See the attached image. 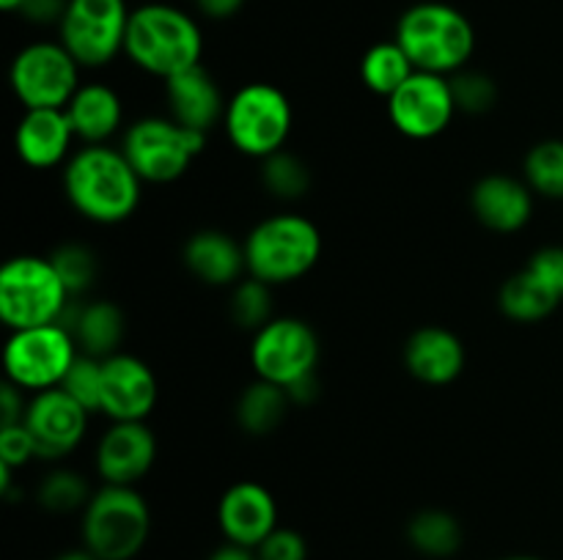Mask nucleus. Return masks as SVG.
<instances>
[{
  "mask_svg": "<svg viewBox=\"0 0 563 560\" xmlns=\"http://www.w3.org/2000/svg\"><path fill=\"white\" fill-rule=\"evenodd\" d=\"M64 192L80 217L97 225H119L137 212L143 179L121 148L99 143L80 146L64 165Z\"/></svg>",
  "mask_w": 563,
  "mask_h": 560,
  "instance_id": "nucleus-1",
  "label": "nucleus"
},
{
  "mask_svg": "<svg viewBox=\"0 0 563 560\" xmlns=\"http://www.w3.org/2000/svg\"><path fill=\"white\" fill-rule=\"evenodd\" d=\"M124 55L146 75L170 80L201 64L203 33L187 11L170 3H143L132 9Z\"/></svg>",
  "mask_w": 563,
  "mask_h": 560,
  "instance_id": "nucleus-2",
  "label": "nucleus"
},
{
  "mask_svg": "<svg viewBox=\"0 0 563 560\" xmlns=\"http://www.w3.org/2000/svg\"><path fill=\"white\" fill-rule=\"evenodd\" d=\"M396 42L418 71L451 77L462 71L476 49V31L460 9L438 0L416 3L396 22Z\"/></svg>",
  "mask_w": 563,
  "mask_h": 560,
  "instance_id": "nucleus-3",
  "label": "nucleus"
},
{
  "mask_svg": "<svg viewBox=\"0 0 563 560\" xmlns=\"http://www.w3.org/2000/svg\"><path fill=\"white\" fill-rule=\"evenodd\" d=\"M242 245L247 275L273 289L306 278L322 258V234L317 223L295 212L264 217L247 231Z\"/></svg>",
  "mask_w": 563,
  "mask_h": 560,
  "instance_id": "nucleus-4",
  "label": "nucleus"
},
{
  "mask_svg": "<svg viewBox=\"0 0 563 560\" xmlns=\"http://www.w3.org/2000/svg\"><path fill=\"white\" fill-rule=\"evenodd\" d=\"M152 536V511L135 486H102L80 511V538L99 560H132Z\"/></svg>",
  "mask_w": 563,
  "mask_h": 560,
  "instance_id": "nucleus-5",
  "label": "nucleus"
},
{
  "mask_svg": "<svg viewBox=\"0 0 563 560\" xmlns=\"http://www.w3.org/2000/svg\"><path fill=\"white\" fill-rule=\"evenodd\" d=\"M207 148V135L187 130L170 115H146L126 126L121 152L143 184H170L190 170Z\"/></svg>",
  "mask_w": 563,
  "mask_h": 560,
  "instance_id": "nucleus-6",
  "label": "nucleus"
},
{
  "mask_svg": "<svg viewBox=\"0 0 563 560\" xmlns=\"http://www.w3.org/2000/svg\"><path fill=\"white\" fill-rule=\"evenodd\" d=\"M291 126L295 110L289 97L273 82H247L225 104V137L245 157L264 159L286 148Z\"/></svg>",
  "mask_w": 563,
  "mask_h": 560,
  "instance_id": "nucleus-7",
  "label": "nucleus"
},
{
  "mask_svg": "<svg viewBox=\"0 0 563 560\" xmlns=\"http://www.w3.org/2000/svg\"><path fill=\"white\" fill-rule=\"evenodd\" d=\"M69 300L49 258L14 256L0 269V322L9 333L58 324Z\"/></svg>",
  "mask_w": 563,
  "mask_h": 560,
  "instance_id": "nucleus-8",
  "label": "nucleus"
},
{
  "mask_svg": "<svg viewBox=\"0 0 563 560\" xmlns=\"http://www.w3.org/2000/svg\"><path fill=\"white\" fill-rule=\"evenodd\" d=\"M77 355L80 349H77L75 338L60 324L14 329L3 346L5 382L16 384L31 395L60 388L69 368L75 366Z\"/></svg>",
  "mask_w": 563,
  "mask_h": 560,
  "instance_id": "nucleus-9",
  "label": "nucleus"
},
{
  "mask_svg": "<svg viewBox=\"0 0 563 560\" xmlns=\"http://www.w3.org/2000/svg\"><path fill=\"white\" fill-rule=\"evenodd\" d=\"M130 14L126 0H69L58 42L82 69H102L124 53Z\"/></svg>",
  "mask_w": 563,
  "mask_h": 560,
  "instance_id": "nucleus-10",
  "label": "nucleus"
},
{
  "mask_svg": "<svg viewBox=\"0 0 563 560\" xmlns=\"http://www.w3.org/2000/svg\"><path fill=\"white\" fill-rule=\"evenodd\" d=\"M80 69L60 42H33L11 60L9 82L25 110L66 108L82 86Z\"/></svg>",
  "mask_w": 563,
  "mask_h": 560,
  "instance_id": "nucleus-11",
  "label": "nucleus"
},
{
  "mask_svg": "<svg viewBox=\"0 0 563 560\" xmlns=\"http://www.w3.org/2000/svg\"><path fill=\"white\" fill-rule=\"evenodd\" d=\"M319 335L306 318L275 316L253 333L251 366L256 379L289 388L297 379L317 373Z\"/></svg>",
  "mask_w": 563,
  "mask_h": 560,
  "instance_id": "nucleus-12",
  "label": "nucleus"
},
{
  "mask_svg": "<svg viewBox=\"0 0 563 560\" xmlns=\"http://www.w3.org/2000/svg\"><path fill=\"white\" fill-rule=\"evenodd\" d=\"M563 302V247H542L498 291V307L517 324L553 316Z\"/></svg>",
  "mask_w": 563,
  "mask_h": 560,
  "instance_id": "nucleus-13",
  "label": "nucleus"
},
{
  "mask_svg": "<svg viewBox=\"0 0 563 560\" xmlns=\"http://www.w3.org/2000/svg\"><path fill=\"white\" fill-rule=\"evenodd\" d=\"M390 124L410 141H432L443 135L460 113L451 93V80L432 71H416L394 97L385 99Z\"/></svg>",
  "mask_w": 563,
  "mask_h": 560,
  "instance_id": "nucleus-14",
  "label": "nucleus"
},
{
  "mask_svg": "<svg viewBox=\"0 0 563 560\" xmlns=\"http://www.w3.org/2000/svg\"><path fill=\"white\" fill-rule=\"evenodd\" d=\"M88 415L91 412L82 410L64 388H53L31 395L22 423L31 432L38 459L60 461L86 439Z\"/></svg>",
  "mask_w": 563,
  "mask_h": 560,
  "instance_id": "nucleus-15",
  "label": "nucleus"
},
{
  "mask_svg": "<svg viewBox=\"0 0 563 560\" xmlns=\"http://www.w3.org/2000/svg\"><path fill=\"white\" fill-rule=\"evenodd\" d=\"M157 461V437L146 421L110 423L93 450L97 478L108 486H137Z\"/></svg>",
  "mask_w": 563,
  "mask_h": 560,
  "instance_id": "nucleus-16",
  "label": "nucleus"
},
{
  "mask_svg": "<svg viewBox=\"0 0 563 560\" xmlns=\"http://www.w3.org/2000/svg\"><path fill=\"white\" fill-rule=\"evenodd\" d=\"M159 399V384L152 366L141 357L119 355L102 360V412L110 423L148 421Z\"/></svg>",
  "mask_w": 563,
  "mask_h": 560,
  "instance_id": "nucleus-17",
  "label": "nucleus"
},
{
  "mask_svg": "<svg viewBox=\"0 0 563 560\" xmlns=\"http://www.w3.org/2000/svg\"><path fill=\"white\" fill-rule=\"evenodd\" d=\"M218 525L229 544L256 549L278 527V503L258 481H236L218 503Z\"/></svg>",
  "mask_w": 563,
  "mask_h": 560,
  "instance_id": "nucleus-18",
  "label": "nucleus"
},
{
  "mask_svg": "<svg viewBox=\"0 0 563 560\" xmlns=\"http://www.w3.org/2000/svg\"><path fill=\"white\" fill-rule=\"evenodd\" d=\"M75 143L77 135L64 108L25 110L16 121L14 148L27 168L49 170L66 165L77 152Z\"/></svg>",
  "mask_w": 563,
  "mask_h": 560,
  "instance_id": "nucleus-19",
  "label": "nucleus"
},
{
  "mask_svg": "<svg viewBox=\"0 0 563 560\" xmlns=\"http://www.w3.org/2000/svg\"><path fill=\"white\" fill-rule=\"evenodd\" d=\"M165 104H168L170 119L179 121L187 130L209 135L214 126L223 124L229 99L223 97V88L214 80L212 71L198 64L165 80Z\"/></svg>",
  "mask_w": 563,
  "mask_h": 560,
  "instance_id": "nucleus-20",
  "label": "nucleus"
},
{
  "mask_svg": "<svg viewBox=\"0 0 563 560\" xmlns=\"http://www.w3.org/2000/svg\"><path fill=\"white\" fill-rule=\"evenodd\" d=\"M533 195L526 179L489 173L471 190V209L478 223L493 234H517L533 217Z\"/></svg>",
  "mask_w": 563,
  "mask_h": 560,
  "instance_id": "nucleus-21",
  "label": "nucleus"
},
{
  "mask_svg": "<svg viewBox=\"0 0 563 560\" xmlns=\"http://www.w3.org/2000/svg\"><path fill=\"white\" fill-rule=\"evenodd\" d=\"M467 351L456 333L440 324L418 327L405 344V368L412 379L429 388L456 382L465 371Z\"/></svg>",
  "mask_w": 563,
  "mask_h": 560,
  "instance_id": "nucleus-22",
  "label": "nucleus"
},
{
  "mask_svg": "<svg viewBox=\"0 0 563 560\" xmlns=\"http://www.w3.org/2000/svg\"><path fill=\"white\" fill-rule=\"evenodd\" d=\"M58 324L69 329L80 355L108 360L119 355L126 335V318L115 302L110 300H77L71 296L69 305L60 313Z\"/></svg>",
  "mask_w": 563,
  "mask_h": 560,
  "instance_id": "nucleus-23",
  "label": "nucleus"
},
{
  "mask_svg": "<svg viewBox=\"0 0 563 560\" xmlns=\"http://www.w3.org/2000/svg\"><path fill=\"white\" fill-rule=\"evenodd\" d=\"M181 261L187 272L203 285L225 289L247 278L245 245L220 228H201L181 247Z\"/></svg>",
  "mask_w": 563,
  "mask_h": 560,
  "instance_id": "nucleus-24",
  "label": "nucleus"
},
{
  "mask_svg": "<svg viewBox=\"0 0 563 560\" xmlns=\"http://www.w3.org/2000/svg\"><path fill=\"white\" fill-rule=\"evenodd\" d=\"M64 110L82 146L108 143L124 124V102L108 82H82Z\"/></svg>",
  "mask_w": 563,
  "mask_h": 560,
  "instance_id": "nucleus-25",
  "label": "nucleus"
},
{
  "mask_svg": "<svg viewBox=\"0 0 563 560\" xmlns=\"http://www.w3.org/2000/svg\"><path fill=\"white\" fill-rule=\"evenodd\" d=\"M291 406L295 404L289 399V390L267 379H256L240 393L234 415L242 432L251 437H267L284 426Z\"/></svg>",
  "mask_w": 563,
  "mask_h": 560,
  "instance_id": "nucleus-26",
  "label": "nucleus"
},
{
  "mask_svg": "<svg viewBox=\"0 0 563 560\" xmlns=\"http://www.w3.org/2000/svg\"><path fill=\"white\" fill-rule=\"evenodd\" d=\"M407 541L423 558L449 560L465 544V530L451 511L423 508L407 522Z\"/></svg>",
  "mask_w": 563,
  "mask_h": 560,
  "instance_id": "nucleus-27",
  "label": "nucleus"
},
{
  "mask_svg": "<svg viewBox=\"0 0 563 560\" xmlns=\"http://www.w3.org/2000/svg\"><path fill=\"white\" fill-rule=\"evenodd\" d=\"M416 66H412L410 55L401 49V44L396 38L390 42H379L374 47L366 49L361 60V80L377 97L388 99L416 75Z\"/></svg>",
  "mask_w": 563,
  "mask_h": 560,
  "instance_id": "nucleus-28",
  "label": "nucleus"
},
{
  "mask_svg": "<svg viewBox=\"0 0 563 560\" xmlns=\"http://www.w3.org/2000/svg\"><path fill=\"white\" fill-rule=\"evenodd\" d=\"M93 489L82 472L71 467H55L42 478L36 489V500L49 514H75L82 511L91 500Z\"/></svg>",
  "mask_w": 563,
  "mask_h": 560,
  "instance_id": "nucleus-29",
  "label": "nucleus"
},
{
  "mask_svg": "<svg viewBox=\"0 0 563 560\" xmlns=\"http://www.w3.org/2000/svg\"><path fill=\"white\" fill-rule=\"evenodd\" d=\"M262 163V184L278 201H300L311 190V168L289 148L258 159Z\"/></svg>",
  "mask_w": 563,
  "mask_h": 560,
  "instance_id": "nucleus-30",
  "label": "nucleus"
},
{
  "mask_svg": "<svg viewBox=\"0 0 563 560\" xmlns=\"http://www.w3.org/2000/svg\"><path fill=\"white\" fill-rule=\"evenodd\" d=\"M522 179L528 181L537 195L550 198V201H563V141L550 137V141L537 143L528 148L522 159Z\"/></svg>",
  "mask_w": 563,
  "mask_h": 560,
  "instance_id": "nucleus-31",
  "label": "nucleus"
},
{
  "mask_svg": "<svg viewBox=\"0 0 563 560\" xmlns=\"http://www.w3.org/2000/svg\"><path fill=\"white\" fill-rule=\"evenodd\" d=\"M231 322L240 329L258 333L273 316V285L256 278H242L240 283L231 285Z\"/></svg>",
  "mask_w": 563,
  "mask_h": 560,
  "instance_id": "nucleus-32",
  "label": "nucleus"
},
{
  "mask_svg": "<svg viewBox=\"0 0 563 560\" xmlns=\"http://www.w3.org/2000/svg\"><path fill=\"white\" fill-rule=\"evenodd\" d=\"M47 258L55 272H58L60 283L69 291V296L80 300V296H86V291H91L99 272L97 256H93L91 247L80 245V242H66V245L55 247Z\"/></svg>",
  "mask_w": 563,
  "mask_h": 560,
  "instance_id": "nucleus-33",
  "label": "nucleus"
},
{
  "mask_svg": "<svg viewBox=\"0 0 563 560\" xmlns=\"http://www.w3.org/2000/svg\"><path fill=\"white\" fill-rule=\"evenodd\" d=\"M451 80V93H454L456 110L465 115H484L498 104V82L487 75V71L478 69H462L456 75L449 77Z\"/></svg>",
  "mask_w": 563,
  "mask_h": 560,
  "instance_id": "nucleus-34",
  "label": "nucleus"
},
{
  "mask_svg": "<svg viewBox=\"0 0 563 560\" xmlns=\"http://www.w3.org/2000/svg\"><path fill=\"white\" fill-rule=\"evenodd\" d=\"M60 388L88 412H99L102 406V360L88 355H77Z\"/></svg>",
  "mask_w": 563,
  "mask_h": 560,
  "instance_id": "nucleus-35",
  "label": "nucleus"
},
{
  "mask_svg": "<svg viewBox=\"0 0 563 560\" xmlns=\"http://www.w3.org/2000/svg\"><path fill=\"white\" fill-rule=\"evenodd\" d=\"M33 459H38L36 445H33V437L25 428V423L0 426V464L16 472L31 464Z\"/></svg>",
  "mask_w": 563,
  "mask_h": 560,
  "instance_id": "nucleus-36",
  "label": "nucleus"
},
{
  "mask_svg": "<svg viewBox=\"0 0 563 560\" xmlns=\"http://www.w3.org/2000/svg\"><path fill=\"white\" fill-rule=\"evenodd\" d=\"M258 560H308V541L295 527H275L256 547Z\"/></svg>",
  "mask_w": 563,
  "mask_h": 560,
  "instance_id": "nucleus-37",
  "label": "nucleus"
},
{
  "mask_svg": "<svg viewBox=\"0 0 563 560\" xmlns=\"http://www.w3.org/2000/svg\"><path fill=\"white\" fill-rule=\"evenodd\" d=\"M66 5H69V0H25L20 16L33 25H60Z\"/></svg>",
  "mask_w": 563,
  "mask_h": 560,
  "instance_id": "nucleus-38",
  "label": "nucleus"
},
{
  "mask_svg": "<svg viewBox=\"0 0 563 560\" xmlns=\"http://www.w3.org/2000/svg\"><path fill=\"white\" fill-rule=\"evenodd\" d=\"M27 393L16 384L3 382L0 388V426H16V423L25 421L27 412Z\"/></svg>",
  "mask_w": 563,
  "mask_h": 560,
  "instance_id": "nucleus-39",
  "label": "nucleus"
},
{
  "mask_svg": "<svg viewBox=\"0 0 563 560\" xmlns=\"http://www.w3.org/2000/svg\"><path fill=\"white\" fill-rule=\"evenodd\" d=\"M192 3L207 20H231L234 14H240L245 0H192Z\"/></svg>",
  "mask_w": 563,
  "mask_h": 560,
  "instance_id": "nucleus-40",
  "label": "nucleus"
},
{
  "mask_svg": "<svg viewBox=\"0 0 563 560\" xmlns=\"http://www.w3.org/2000/svg\"><path fill=\"white\" fill-rule=\"evenodd\" d=\"M289 399L295 406H306V404H313V401L319 399V390H322V384H319L317 373H308V377L297 379V382H291L289 388Z\"/></svg>",
  "mask_w": 563,
  "mask_h": 560,
  "instance_id": "nucleus-41",
  "label": "nucleus"
},
{
  "mask_svg": "<svg viewBox=\"0 0 563 560\" xmlns=\"http://www.w3.org/2000/svg\"><path fill=\"white\" fill-rule=\"evenodd\" d=\"M207 560H258V555H256V549L225 541V544H220V547L214 549Z\"/></svg>",
  "mask_w": 563,
  "mask_h": 560,
  "instance_id": "nucleus-42",
  "label": "nucleus"
},
{
  "mask_svg": "<svg viewBox=\"0 0 563 560\" xmlns=\"http://www.w3.org/2000/svg\"><path fill=\"white\" fill-rule=\"evenodd\" d=\"M53 560H99V558L93 552H88L86 547H77V549H66V552L55 555Z\"/></svg>",
  "mask_w": 563,
  "mask_h": 560,
  "instance_id": "nucleus-43",
  "label": "nucleus"
},
{
  "mask_svg": "<svg viewBox=\"0 0 563 560\" xmlns=\"http://www.w3.org/2000/svg\"><path fill=\"white\" fill-rule=\"evenodd\" d=\"M22 3H25V0H0V9L9 11V14H20Z\"/></svg>",
  "mask_w": 563,
  "mask_h": 560,
  "instance_id": "nucleus-44",
  "label": "nucleus"
},
{
  "mask_svg": "<svg viewBox=\"0 0 563 560\" xmlns=\"http://www.w3.org/2000/svg\"><path fill=\"white\" fill-rule=\"evenodd\" d=\"M500 560H544V558H537V555H509V558H500Z\"/></svg>",
  "mask_w": 563,
  "mask_h": 560,
  "instance_id": "nucleus-45",
  "label": "nucleus"
}]
</instances>
